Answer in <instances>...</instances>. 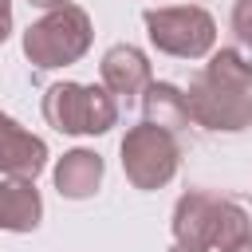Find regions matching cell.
<instances>
[{
  "mask_svg": "<svg viewBox=\"0 0 252 252\" xmlns=\"http://www.w3.org/2000/svg\"><path fill=\"white\" fill-rule=\"evenodd\" d=\"M189 122L220 134H240L252 126V59L240 47H220L209 55L205 71L185 91Z\"/></svg>",
  "mask_w": 252,
  "mask_h": 252,
  "instance_id": "1",
  "label": "cell"
},
{
  "mask_svg": "<svg viewBox=\"0 0 252 252\" xmlns=\"http://www.w3.org/2000/svg\"><path fill=\"white\" fill-rule=\"evenodd\" d=\"M173 236H177V244L228 252V248L252 240V220L236 201L205 193V189H189L173 205Z\"/></svg>",
  "mask_w": 252,
  "mask_h": 252,
  "instance_id": "2",
  "label": "cell"
},
{
  "mask_svg": "<svg viewBox=\"0 0 252 252\" xmlns=\"http://www.w3.org/2000/svg\"><path fill=\"white\" fill-rule=\"evenodd\" d=\"M91 39H94L91 16L79 4H59L47 16H39L35 24H28V32H24V55L39 71H55V67L79 63L91 51Z\"/></svg>",
  "mask_w": 252,
  "mask_h": 252,
  "instance_id": "3",
  "label": "cell"
},
{
  "mask_svg": "<svg viewBox=\"0 0 252 252\" xmlns=\"http://www.w3.org/2000/svg\"><path fill=\"white\" fill-rule=\"evenodd\" d=\"M43 118L59 134H106L118 122V98L94 83H51L43 91Z\"/></svg>",
  "mask_w": 252,
  "mask_h": 252,
  "instance_id": "4",
  "label": "cell"
},
{
  "mask_svg": "<svg viewBox=\"0 0 252 252\" xmlns=\"http://www.w3.org/2000/svg\"><path fill=\"white\" fill-rule=\"evenodd\" d=\"M150 43L161 55L173 59H201L217 43V20L197 4H169V8H146L142 16Z\"/></svg>",
  "mask_w": 252,
  "mask_h": 252,
  "instance_id": "5",
  "label": "cell"
},
{
  "mask_svg": "<svg viewBox=\"0 0 252 252\" xmlns=\"http://www.w3.org/2000/svg\"><path fill=\"white\" fill-rule=\"evenodd\" d=\"M118 154H122L126 181L134 189H142V193H154V189L169 185L173 173H177V161H181V150L173 142V130H161L154 122L130 126L126 138H122V146H118Z\"/></svg>",
  "mask_w": 252,
  "mask_h": 252,
  "instance_id": "6",
  "label": "cell"
},
{
  "mask_svg": "<svg viewBox=\"0 0 252 252\" xmlns=\"http://www.w3.org/2000/svg\"><path fill=\"white\" fill-rule=\"evenodd\" d=\"M98 71H102V87H106L118 102H126V106H134L138 94H142V91L150 87V79H154L146 51L134 47V43H114V47H106Z\"/></svg>",
  "mask_w": 252,
  "mask_h": 252,
  "instance_id": "7",
  "label": "cell"
},
{
  "mask_svg": "<svg viewBox=\"0 0 252 252\" xmlns=\"http://www.w3.org/2000/svg\"><path fill=\"white\" fill-rule=\"evenodd\" d=\"M43 165H47V142L0 110V173L35 181L43 173Z\"/></svg>",
  "mask_w": 252,
  "mask_h": 252,
  "instance_id": "8",
  "label": "cell"
},
{
  "mask_svg": "<svg viewBox=\"0 0 252 252\" xmlns=\"http://www.w3.org/2000/svg\"><path fill=\"white\" fill-rule=\"evenodd\" d=\"M43 217V197L35 181L0 177V232H35Z\"/></svg>",
  "mask_w": 252,
  "mask_h": 252,
  "instance_id": "9",
  "label": "cell"
},
{
  "mask_svg": "<svg viewBox=\"0 0 252 252\" xmlns=\"http://www.w3.org/2000/svg\"><path fill=\"white\" fill-rule=\"evenodd\" d=\"M102 173H106L102 158H98L94 150H83V146H79V150H67V154L55 161V189H59V197H67V201H87V197L98 193Z\"/></svg>",
  "mask_w": 252,
  "mask_h": 252,
  "instance_id": "10",
  "label": "cell"
},
{
  "mask_svg": "<svg viewBox=\"0 0 252 252\" xmlns=\"http://www.w3.org/2000/svg\"><path fill=\"white\" fill-rule=\"evenodd\" d=\"M142 110H146V122L161 126V130H181L189 126V106H185V91L173 87V83H154L142 91Z\"/></svg>",
  "mask_w": 252,
  "mask_h": 252,
  "instance_id": "11",
  "label": "cell"
},
{
  "mask_svg": "<svg viewBox=\"0 0 252 252\" xmlns=\"http://www.w3.org/2000/svg\"><path fill=\"white\" fill-rule=\"evenodd\" d=\"M232 32L240 43L252 47V0H236L232 4Z\"/></svg>",
  "mask_w": 252,
  "mask_h": 252,
  "instance_id": "12",
  "label": "cell"
},
{
  "mask_svg": "<svg viewBox=\"0 0 252 252\" xmlns=\"http://www.w3.org/2000/svg\"><path fill=\"white\" fill-rule=\"evenodd\" d=\"M12 35V0H0V43Z\"/></svg>",
  "mask_w": 252,
  "mask_h": 252,
  "instance_id": "13",
  "label": "cell"
},
{
  "mask_svg": "<svg viewBox=\"0 0 252 252\" xmlns=\"http://www.w3.org/2000/svg\"><path fill=\"white\" fill-rule=\"evenodd\" d=\"M28 4H35V8H47V12H51V8H59V4H67V0H28Z\"/></svg>",
  "mask_w": 252,
  "mask_h": 252,
  "instance_id": "14",
  "label": "cell"
},
{
  "mask_svg": "<svg viewBox=\"0 0 252 252\" xmlns=\"http://www.w3.org/2000/svg\"><path fill=\"white\" fill-rule=\"evenodd\" d=\"M169 252H209V248H193V244H173Z\"/></svg>",
  "mask_w": 252,
  "mask_h": 252,
  "instance_id": "15",
  "label": "cell"
},
{
  "mask_svg": "<svg viewBox=\"0 0 252 252\" xmlns=\"http://www.w3.org/2000/svg\"><path fill=\"white\" fill-rule=\"evenodd\" d=\"M228 252H252V240H244V244H236V248H228Z\"/></svg>",
  "mask_w": 252,
  "mask_h": 252,
  "instance_id": "16",
  "label": "cell"
}]
</instances>
